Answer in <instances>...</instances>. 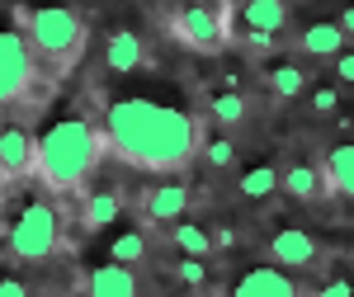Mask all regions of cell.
I'll return each mask as SVG.
<instances>
[{"label": "cell", "instance_id": "cell-7", "mask_svg": "<svg viewBox=\"0 0 354 297\" xmlns=\"http://www.w3.org/2000/svg\"><path fill=\"white\" fill-rule=\"evenodd\" d=\"M265 250H270V260L279 269H317L322 265V241L302 227H279Z\"/></svg>", "mask_w": 354, "mask_h": 297}, {"label": "cell", "instance_id": "cell-25", "mask_svg": "<svg viewBox=\"0 0 354 297\" xmlns=\"http://www.w3.org/2000/svg\"><path fill=\"white\" fill-rule=\"evenodd\" d=\"M307 104H312V113H322V118H326V113L340 108V90H335V85H317V90L307 95Z\"/></svg>", "mask_w": 354, "mask_h": 297}, {"label": "cell", "instance_id": "cell-26", "mask_svg": "<svg viewBox=\"0 0 354 297\" xmlns=\"http://www.w3.org/2000/svg\"><path fill=\"white\" fill-rule=\"evenodd\" d=\"M312 297H354V278H326L322 288H312Z\"/></svg>", "mask_w": 354, "mask_h": 297}, {"label": "cell", "instance_id": "cell-31", "mask_svg": "<svg viewBox=\"0 0 354 297\" xmlns=\"http://www.w3.org/2000/svg\"><path fill=\"white\" fill-rule=\"evenodd\" d=\"M335 24H340V33H345V38H354V5H345V10H340V19H335Z\"/></svg>", "mask_w": 354, "mask_h": 297}, {"label": "cell", "instance_id": "cell-28", "mask_svg": "<svg viewBox=\"0 0 354 297\" xmlns=\"http://www.w3.org/2000/svg\"><path fill=\"white\" fill-rule=\"evenodd\" d=\"M241 38H245V48H255V52H270L274 48L270 33H255V28H241Z\"/></svg>", "mask_w": 354, "mask_h": 297}, {"label": "cell", "instance_id": "cell-23", "mask_svg": "<svg viewBox=\"0 0 354 297\" xmlns=\"http://www.w3.org/2000/svg\"><path fill=\"white\" fill-rule=\"evenodd\" d=\"M170 274H175V283H185V288H208V283H213L208 260H189V255H180V260L170 265Z\"/></svg>", "mask_w": 354, "mask_h": 297}, {"label": "cell", "instance_id": "cell-24", "mask_svg": "<svg viewBox=\"0 0 354 297\" xmlns=\"http://www.w3.org/2000/svg\"><path fill=\"white\" fill-rule=\"evenodd\" d=\"M198 156L213 165V170H232V165H236V142H232V137H203Z\"/></svg>", "mask_w": 354, "mask_h": 297}, {"label": "cell", "instance_id": "cell-29", "mask_svg": "<svg viewBox=\"0 0 354 297\" xmlns=\"http://www.w3.org/2000/svg\"><path fill=\"white\" fill-rule=\"evenodd\" d=\"M335 76H340L345 85H354V52H340V57H335Z\"/></svg>", "mask_w": 354, "mask_h": 297}, {"label": "cell", "instance_id": "cell-8", "mask_svg": "<svg viewBox=\"0 0 354 297\" xmlns=\"http://www.w3.org/2000/svg\"><path fill=\"white\" fill-rule=\"evenodd\" d=\"M33 156H38V137L19 123H5L0 128V180H28Z\"/></svg>", "mask_w": 354, "mask_h": 297}, {"label": "cell", "instance_id": "cell-14", "mask_svg": "<svg viewBox=\"0 0 354 297\" xmlns=\"http://www.w3.org/2000/svg\"><path fill=\"white\" fill-rule=\"evenodd\" d=\"M241 28H255V33L279 38V33L288 28V0H245L241 5Z\"/></svg>", "mask_w": 354, "mask_h": 297}, {"label": "cell", "instance_id": "cell-19", "mask_svg": "<svg viewBox=\"0 0 354 297\" xmlns=\"http://www.w3.org/2000/svg\"><path fill=\"white\" fill-rule=\"evenodd\" d=\"M236 189H241V198H250V203H265V198H274L279 193V165H250V170H241V180H236Z\"/></svg>", "mask_w": 354, "mask_h": 297}, {"label": "cell", "instance_id": "cell-22", "mask_svg": "<svg viewBox=\"0 0 354 297\" xmlns=\"http://www.w3.org/2000/svg\"><path fill=\"white\" fill-rule=\"evenodd\" d=\"M265 85H270L279 99H302V90H307V71H302L298 61H279L265 71Z\"/></svg>", "mask_w": 354, "mask_h": 297}, {"label": "cell", "instance_id": "cell-9", "mask_svg": "<svg viewBox=\"0 0 354 297\" xmlns=\"http://www.w3.org/2000/svg\"><path fill=\"white\" fill-rule=\"evenodd\" d=\"M189 203H194L189 184L165 180V184H151V189L142 193V217H147V222H165V227H175V222H185Z\"/></svg>", "mask_w": 354, "mask_h": 297}, {"label": "cell", "instance_id": "cell-10", "mask_svg": "<svg viewBox=\"0 0 354 297\" xmlns=\"http://www.w3.org/2000/svg\"><path fill=\"white\" fill-rule=\"evenodd\" d=\"M232 297H298L293 274H283L279 265H260V269H245L236 278Z\"/></svg>", "mask_w": 354, "mask_h": 297}, {"label": "cell", "instance_id": "cell-20", "mask_svg": "<svg viewBox=\"0 0 354 297\" xmlns=\"http://www.w3.org/2000/svg\"><path fill=\"white\" fill-rule=\"evenodd\" d=\"M208 118L222 123V128H241L245 118H250V104H245L241 90H218V95L208 99Z\"/></svg>", "mask_w": 354, "mask_h": 297}, {"label": "cell", "instance_id": "cell-17", "mask_svg": "<svg viewBox=\"0 0 354 297\" xmlns=\"http://www.w3.org/2000/svg\"><path fill=\"white\" fill-rule=\"evenodd\" d=\"M123 217V193L118 189H95V193H85V203H81V222L90 227V231H104V227H113Z\"/></svg>", "mask_w": 354, "mask_h": 297}, {"label": "cell", "instance_id": "cell-32", "mask_svg": "<svg viewBox=\"0 0 354 297\" xmlns=\"http://www.w3.org/2000/svg\"><path fill=\"white\" fill-rule=\"evenodd\" d=\"M0 203H5V180H0Z\"/></svg>", "mask_w": 354, "mask_h": 297}, {"label": "cell", "instance_id": "cell-13", "mask_svg": "<svg viewBox=\"0 0 354 297\" xmlns=\"http://www.w3.org/2000/svg\"><path fill=\"white\" fill-rule=\"evenodd\" d=\"M104 61H109L113 76H133V71H142V61H147V43L137 38L133 28H113L109 43H104Z\"/></svg>", "mask_w": 354, "mask_h": 297}, {"label": "cell", "instance_id": "cell-30", "mask_svg": "<svg viewBox=\"0 0 354 297\" xmlns=\"http://www.w3.org/2000/svg\"><path fill=\"white\" fill-rule=\"evenodd\" d=\"M0 297H28V288L19 278H0Z\"/></svg>", "mask_w": 354, "mask_h": 297}, {"label": "cell", "instance_id": "cell-1", "mask_svg": "<svg viewBox=\"0 0 354 297\" xmlns=\"http://www.w3.org/2000/svg\"><path fill=\"white\" fill-rule=\"evenodd\" d=\"M104 146L123 165L151 170V175H175L198 156L203 146V123L175 104L161 99H113L104 108Z\"/></svg>", "mask_w": 354, "mask_h": 297}, {"label": "cell", "instance_id": "cell-15", "mask_svg": "<svg viewBox=\"0 0 354 297\" xmlns=\"http://www.w3.org/2000/svg\"><path fill=\"white\" fill-rule=\"evenodd\" d=\"M322 175H326V189L340 193V198H354V142H335L322 161Z\"/></svg>", "mask_w": 354, "mask_h": 297}, {"label": "cell", "instance_id": "cell-18", "mask_svg": "<svg viewBox=\"0 0 354 297\" xmlns=\"http://www.w3.org/2000/svg\"><path fill=\"white\" fill-rule=\"evenodd\" d=\"M170 245H175L180 255H189V260H208V255H218L213 231L198 227V222H175V227H170Z\"/></svg>", "mask_w": 354, "mask_h": 297}, {"label": "cell", "instance_id": "cell-11", "mask_svg": "<svg viewBox=\"0 0 354 297\" xmlns=\"http://www.w3.org/2000/svg\"><path fill=\"white\" fill-rule=\"evenodd\" d=\"M279 193H288L293 203H317L322 193H326V175H322V165L312 161H293L279 170Z\"/></svg>", "mask_w": 354, "mask_h": 297}, {"label": "cell", "instance_id": "cell-21", "mask_svg": "<svg viewBox=\"0 0 354 297\" xmlns=\"http://www.w3.org/2000/svg\"><path fill=\"white\" fill-rule=\"evenodd\" d=\"M147 255H151V241H147V231H118V236L109 241V265L137 269Z\"/></svg>", "mask_w": 354, "mask_h": 297}, {"label": "cell", "instance_id": "cell-4", "mask_svg": "<svg viewBox=\"0 0 354 297\" xmlns=\"http://www.w3.org/2000/svg\"><path fill=\"white\" fill-rule=\"evenodd\" d=\"M57 245H62V217H57L53 203H43V198H33L24 203V213L15 217V227H10V250L28 260V265H43V260H53Z\"/></svg>", "mask_w": 354, "mask_h": 297}, {"label": "cell", "instance_id": "cell-5", "mask_svg": "<svg viewBox=\"0 0 354 297\" xmlns=\"http://www.w3.org/2000/svg\"><path fill=\"white\" fill-rule=\"evenodd\" d=\"M170 28H175V38L189 52L213 57L232 43V5L227 0H218V5H185V10H175Z\"/></svg>", "mask_w": 354, "mask_h": 297}, {"label": "cell", "instance_id": "cell-27", "mask_svg": "<svg viewBox=\"0 0 354 297\" xmlns=\"http://www.w3.org/2000/svg\"><path fill=\"white\" fill-rule=\"evenodd\" d=\"M213 245H218V250H236V245H241V231H236V227H218V231H213Z\"/></svg>", "mask_w": 354, "mask_h": 297}, {"label": "cell", "instance_id": "cell-6", "mask_svg": "<svg viewBox=\"0 0 354 297\" xmlns=\"http://www.w3.org/2000/svg\"><path fill=\"white\" fill-rule=\"evenodd\" d=\"M38 85V57L19 28H0V104H19Z\"/></svg>", "mask_w": 354, "mask_h": 297}, {"label": "cell", "instance_id": "cell-12", "mask_svg": "<svg viewBox=\"0 0 354 297\" xmlns=\"http://www.w3.org/2000/svg\"><path fill=\"white\" fill-rule=\"evenodd\" d=\"M85 297H142V278L123 265H100L85 274Z\"/></svg>", "mask_w": 354, "mask_h": 297}, {"label": "cell", "instance_id": "cell-16", "mask_svg": "<svg viewBox=\"0 0 354 297\" xmlns=\"http://www.w3.org/2000/svg\"><path fill=\"white\" fill-rule=\"evenodd\" d=\"M298 43H302V52H307V57H326V61H335V57L345 52V43H350V38L340 33L335 19H322V24H307V28H302Z\"/></svg>", "mask_w": 354, "mask_h": 297}, {"label": "cell", "instance_id": "cell-3", "mask_svg": "<svg viewBox=\"0 0 354 297\" xmlns=\"http://www.w3.org/2000/svg\"><path fill=\"white\" fill-rule=\"evenodd\" d=\"M15 19H19V33H24V43L33 48V57L43 66H53L57 76L71 71L85 57L90 28H85V19L76 10H66V5H19Z\"/></svg>", "mask_w": 354, "mask_h": 297}, {"label": "cell", "instance_id": "cell-2", "mask_svg": "<svg viewBox=\"0 0 354 297\" xmlns=\"http://www.w3.org/2000/svg\"><path fill=\"white\" fill-rule=\"evenodd\" d=\"M104 133L81 118V113H66L57 118L48 133L38 137V156H33V175L43 180L48 193H76L90 184V175L104 161Z\"/></svg>", "mask_w": 354, "mask_h": 297}]
</instances>
